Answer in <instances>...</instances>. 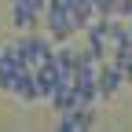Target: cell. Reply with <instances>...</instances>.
Segmentation results:
<instances>
[{
  "mask_svg": "<svg viewBox=\"0 0 132 132\" xmlns=\"http://www.w3.org/2000/svg\"><path fill=\"white\" fill-rule=\"evenodd\" d=\"M48 103H52L55 114H70V110L77 106V92H73V85H55L52 95H48Z\"/></svg>",
  "mask_w": 132,
  "mask_h": 132,
  "instance_id": "6",
  "label": "cell"
},
{
  "mask_svg": "<svg viewBox=\"0 0 132 132\" xmlns=\"http://www.w3.org/2000/svg\"><path fill=\"white\" fill-rule=\"evenodd\" d=\"M95 88H99V103H110L118 99V92L125 88V77L114 62H99L95 66Z\"/></svg>",
  "mask_w": 132,
  "mask_h": 132,
  "instance_id": "3",
  "label": "cell"
},
{
  "mask_svg": "<svg viewBox=\"0 0 132 132\" xmlns=\"http://www.w3.org/2000/svg\"><path fill=\"white\" fill-rule=\"evenodd\" d=\"M52 48H55V44H52V37H40V33H33V29H29L26 37L15 44V52L22 55V62H26V66H40L48 55H52Z\"/></svg>",
  "mask_w": 132,
  "mask_h": 132,
  "instance_id": "2",
  "label": "cell"
},
{
  "mask_svg": "<svg viewBox=\"0 0 132 132\" xmlns=\"http://www.w3.org/2000/svg\"><path fill=\"white\" fill-rule=\"evenodd\" d=\"M40 22L48 26V37H52V44H66L77 33V22H73V15L70 7L62 4V0H48L44 4V15H40Z\"/></svg>",
  "mask_w": 132,
  "mask_h": 132,
  "instance_id": "1",
  "label": "cell"
},
{
  "mask_svg": "<svg viewBox=\"0 0 132 132\" xmlns=\"http://www.w3.org/2000/svg\"><path fill=\"white\" fill-rule=\"evenodd\" d=\"M110 19H132V0H114V7H110Z\"/></svg>",
  "mask_w": 132,
  "mask_h": 132,
  "instance_id": "8",
  "label": "cell"
},
{
  "mask_svg": "<svg viewBox=\"0 0 132 132\" xmlns=\"http://www.w3.org/2000/svg\"><path fill=\"white\" fill-rule=\"evenodd\" d=\"M11 95L19 99V103H37V99H40V85H37V73H33V66L19 73V81H15Z\"/></svg>",
  "mask_w": 132,
  "mask_h": 132,
  "instance_id": "5",
  "label": "cell"
},
{
  "mask_svg": "<svg viewBox=\"0 0 132 132\" xmlns=\"http://www.w3.org/2000/svg\"><path fill=\"white\" fill-rule=\"evenodd\" d=\"M40 22V15L37 11H29L26 4H19V0H11V26L19 29V33H29L33 26Z\"/></svg>",
  "mask_w": 132,
  "mask_h": 132,
  "instance_id": "7",
  "label": "cell"
},
{
  "mask_svg": "<svg viewBox=\"0 0 132 132\" xmlns=\"http://www.w3.org/2000/svg\"><path fill=\"white\" fill-rule=\"evenodd\" d=\"M92 7H95V15L110 19V7H114V0H92Z\"/></svg>",
  "mask_w": 132,
  "mask_h": 132,
  "instance_id": "9",
  "label": "cell"
},
{
  "mask_svg": "<svg viewBox=\"0 0 132 132\" xmlns=\"http://www.w3.org/2000/svg\"><path fill=\"white\" fill-rule=\"evenodd\" d=\"M92 125H95L92 106H73L70 114H59V121H55L59 132H81V128H92Z\"/></svg>",
  "mask_w": 132,
  "mask_h": 132,
  "instance_id": "4",
  "label": "cell"
},
{
  "mask_svg": "<svg viewBox=\"0 0 132 132\" xmlns=\"http://www.w3.org/2000/svg\"><path fill=\"white\" fill-rule=\"evenodd\" d=\"M19 4H26L29 11H37V15H44V4H48V0H19Z\"/></svg>",
  "mask_w": 132,
  "mask_h": 132,
  "instance_id": "10",
  "label": "cell"
}]
</instances>
